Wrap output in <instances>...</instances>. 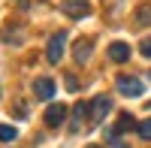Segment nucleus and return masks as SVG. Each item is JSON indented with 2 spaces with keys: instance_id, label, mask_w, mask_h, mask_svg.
<instances>
[{
  "instance_id": "12",
  "label": "nucleus",
  "mask_w": 151,
  "mask_h": 148,
  "mask_svg": "<svg viewBox=\"0 0 151 148\" xmlns=\"http://www.w3.org/2000/svg\"><path fill=\"white\" fill-rule=\"evenodd\" d=\"M18 139V130L12 124H0V142H15Z\"/></svg>"
},
{
  "instance_id": "13",
  "label": "nucleus",
  "mask_w": 151,
  "mask_h": 148,
  "mask_svg": "<svg viewBox=\"0 0 151 148\" xmlns=\"http://www.w3.org/2000/svg\"><path fill=\"white\" fill-rule=\"evenodd\" d=\"M136 130H139V136H142L145 142H151V118H148V121H139Z\"/></svg>"
},
{
  "instance_id": "7",
  "label": "nucleus",
  "mask_w": 151,
  "mask_h": 148,
  "mask_svg": "<svg viewBox=\"0 0 151 148\" xmlns=\"http://www.w3.org/2000/svg\"><path fill=\"white\" fill-rule=\"evenodd\" d=\"M133 124H136V118H133V115H130V112H121V118H118V124H115V127H112V130H109V133H106V136H109V139H112V142H115V139H118V136H121V133H124V130H130V127H133Z\"/></svg>"
},
{
  "instance_id": "2",
  "label": "nucleus",
  "mask_w": 151,
  "mask_h": 148,
  "mask_svg": "<svg viewBox=\"0 0 151 148\" xmlns=\"http://www.w3.org/2000/svg\"><path fill=\"white\" fill-rule=\"evenodd\" d=\"M64 48H67V33H64V30H58L52 40H48V48H45L48 64H58V60L64 57Z\"/></svg>"
},
{
  "instance_id": "17",
  "label": "nucleus",
  "mask_w": 151,
  "mask_h": 148,
  "mask_svg": "<svg viewBox=\"0 0 151 148\" xmlns=\"http://www.w3.org/2000/svg\"><path fill=\"white\" fill-rule=\"evenodd\" d=\"M148 79H151V73H148Z\"/></svg>"
},
{
  "instance_id": "4",
  "label": "nucleus",
  "mask_w": 151,
  "mask_h": 148,
  "mask_svg": "<svg viewBox=\"0 0 151 148\" xmlns=\"http://www.w3.org/2000/svg\"><path fill=\"white\" fill-rule=\"evenodd\" d=\"M109 112H112V100H109L106 94H100V97H94V100H91V121H94V124L106 121Z\"/></svg>"
},
{
  "instance_id": "8",
  "label": "nucleus",
  "mask_w": 151,
  "mask_h": 148,
  "mask_svg": "<svg viewBox=\"0 0 151 148\" xmlns=\"http://www.w3.org/2000/svg\"><path fill=\"white\" fill-rule=\"evenodd\" d=\"M109 57L115 60V64L130 60V45H127V42H121V40H118V42H112V45H109Z\"/></svg>"
},
{
  "instance_id": "1",
  "label": "nucleus",
  "mask_w": 151,
  "mask_h": 148,
  "mask_svg": "<svg viewBox=\"0 0 151 148\" xmlns=\"http://www.w3.org/2000/svg\"><path fill=\"white\" fill-rule=\"evenodd\" d=\"M60 12L67 18H88L91 15V0H60Z\"/></svg>"
},
{
  "instance_id": "11",
  "label": "nucleus",
  "mask_w": 151,
  "mask_h": 148,
  "mask_svg": "<svg viewBox=\"0 0 151 148\" xmlns=\"http://www.w3.org/2000/svg\"><path fill=\"white\" fill-rule=\"evenodd\" d=\"M73 57L79 60V64H88V57H91V40H76V45H73Z\"/></svg>"
},
{
  "instance_id": "16",
  "label": "nucleus",
  "mask_w": 151,
  "mask_h": 148,
  "mask_svg": "<svg viewBox=\"0 0 151 148\" xmlns=\"http://www.w3.org/2000/svg\"><path fill=\"white\" fill-rule=\"evenodd\" d=\"M88 148H103V145H88Z\"/></svg>"
},
{
  "instance_id": "15",
  "label": "nucleus",
  "mask_w": 151,
  "mask_h": 148,
  "mask_svg": "<svg viewBox=\"0 0 151 148\" xmlns=\"http://www.w3.org/2000/svg\"><path fill=\"white\" fill-rule=\"evenodd\" d=\"M112 145H115V148H127V145H124V142H118V139H115V142H112Z\"/></svg>"
},
{
  "instance_id": "9",
  "label": "nucleus",
  "mask_w": 151,
  "mask_h": 148,
  "mask_svg": "<svg viewBox=\"0 0 151 148\" xmlns=\"http://www.w3.org/2000/svg\"><path fill=\"white\" fill-rule=\"evenodd\" d=\"M85 118H91V106H85V103H76V106H73V124H70V130L76 133V130L82 127V121H85Z\"/></svg>"
},
{
  "instance_id": "5",
  "label": "nucleus",
  "mask_w": 151,
  "mask_h": 148,
  "mask_svg": "<svg viewBox=\"0 0 151 148\" xmlns=\"http://www.w3.org/2000/svg\"><path fill=\"white\" fill-rule=\"evenodd\" d=\"M42 118H45V127H60V124L67 121V106H64V103H52V106L45 109Z\"/></svg>"
},
{
  "instance_id": "14",
  "label": "nucleus",
  "mask_w": 151,
  "mask_h": 148,
  "mask_svg": "<svg viewBox=\"0 0 151 148\" xmlns=\"http://www.w3.org/2000/svg\"><path fill=\"white\" fill-rule=\"evenodd\" d=\"M139 55H142V57H151V40H142V45H139Z\"/></svg>"
},
{
  "instance_id": "18",
  "label": "nucleus",
  "mask_w": 151,
  "mask_h": 148,
  "mask_svg": "<svg viewBox=\"0 0 151 148\" xmlns=\"http://www.w3.org/2000/svg\"><path fill=\"white\" fill-rule=\"evenodd\" d=\"M0 97H3V94H0Z\"/></svg>"
},
{
  "instance_id": "10",
  "label": "nucleus",
  "mask_w": 151,
  "mask_h": 148,
  "mask_svg": "<svg viewBox=\"0 0 151 148\" xmlns=\"http://www.w3.org/2000/svg\"><path fill=\"white\" fill-rule=\"evenodd\" d=\"M133 24H136V27H151V3L136 6V12H133Z\"/></svg>"
},
{
  "instance_id": "6",
  "label": "nucleus",
  "mask_w": 151,
  "mask_h": 148,
  "mask_svg": "<svg viewBox=\"0 0 151 148\" xmlns=\"http://www.w3.org/2000/svg\"><path fill=\"white\" fill-rule=\"evenodd\" d=\"M33 97L36 100H52L55 97V82L52 79H33Z\"/></svg>"
},
{
  "instance_id": "3",
  "label": "nucleus",
  "mask_w": 151,
  "mask_h": 148,
  "mask_svg": "<svg viewBox=\"0 0 151 148\" xmlns=\"http://www.w3.org/2000/svg\"><path fill=\"white\" fill-rule=\"evenodd\" d=\"M115 88L124 97H142V82L136 79V76H118L115 79Z\"/></svg>"
}]
</instances>
